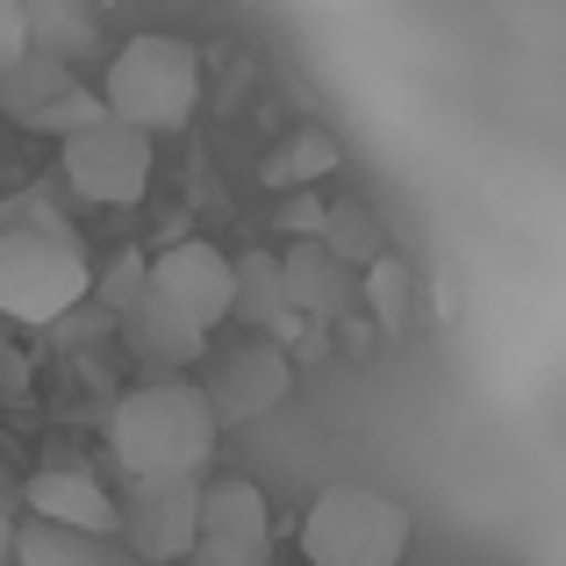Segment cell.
Wrapping results in <instances>:
<instances>
[{
    "label": "cell",
    "mask_w": 566,
    "mask_h": 566,
    "mask_svg": "<svg viewBox=\"0 0 566 566\" xmlns=\"http://www.w3.org/2000/svg\"><path fill=\"white\" fill-rule=\"evenodd\" d=\"M101 108L137 123L144 137H172V129L193 123L201 108V57H193L187 36H166V29H144L101 72Z\"/></svg>",
    "instance_id": "7a4b0ae2"
},
{
    "label": "cell",
    "mask_w": 566,
    "mask_h": 566,
    "mask_svg": "<svg viewBox=\"0 0 566 566\" xmlns=\"http://www.w3.org/2000/svg\"><path fill=\"white\" fill-rule=\"evenodd\" d=\"M115 510H123V531L144 559H187L201 538V473H151Z\"/></svg>",
    "instance_id": "ba28073f"
},
{
    "label": "cell",
    "mask_w": 566,
    "mask_h": 566,
    "mask_svg": "<svg viewBox=\"0 0 566 566\" xmlns=\"http://www.w3.org/2000/svg\"><path fill=\"white\" fill-rule=\"evenodd\" d=\"M57 144H65V180H72L80 201H94V208L144 201V187H151V144L158 137H144L137 123H123V115L101 108L94 123L65 129Z\"/></svg>",
    "instance_id": "5b68a950"
},
{
    "label": "cell",
    "mask_w": 566,
    "mask_h": 566,
    "mask_svg": "<svg viewBox=\"0 0 566 566\" xmlns=\"http://www.w3.org/2000/svg\"><path fill=\"white\" fill-rule=\"evenodd\" d=\"M8 553H14V516L0 510V566H8Z\"/></svg>",
    "instance_id": "cb8c5ba5"
},
{
    "label": "cell",
    "mask_w": 566,
    "mask_h": 566,
    "mask_svg": "<svg viewBox=\"0 0 566 566\" xmlns=\"http://www.w3.org/2000/svg\"><path fill=\"white\" fill-rule=\"evenodd\" d=\"M94 8H115V0H94Z\"/></svg>",
    "instance_id": "d4e9b609"
},
{
    "label": "cell",
    "mask_w": 566,
    "mask_h": 566,
    "mask_svg": "<svg viewBox=\"0 0 566 566\" xmlns=\"http://www.w3.org/2000/svg\"><path fill=\"white\" fill-rule=\"evenodd\" d=\"M22 51H29V14H22V0H0V72Z\"/></svg>",
    "instance_id": "7402d4cb"
},
{
    "label": "cell",
    "mask_w": 566,
    "mask_h": 566,
    "mask_svg": "<svg viewBox=\"0 0 566 566\" xmlns=\"http://www.w3.org/2000/svg\"><path fill=\"white\" fill-rule=\"evenodd\" d=\"M86 294H101V316H123V308L144 294V251H129V244L108 251V265L86 280Z\"/></svg>",
    "instance_id": "d6986e66"
},
{
    "label": "cell",
    "mask_w": 566,
    "mask_h": 566,
    "mask_svg": "<svg viewBox=\"0 0 566 566\" xmlns=\"http://www.w3.org/2000/svg\"><path fill=\"white\" fill-rule=\"evenodd\" d=\"M359 302L374 308L387 331H409V302H416V273H409V259H395V251L366 259V265H359Z\"/></svg>",
    "instance_id": "2e32d148"
},
{
    "label": "cell",
    "mask_w": 566,
    "mask_h": 566,
    "mask_svg": "<svg viewBox=\"0 0 566 566\" xmlns=\"http://www.w3.org/2000/svg\"><path fill=\"white\" fill-rule=\"evenodd\" d=\"M201 538L273 553V502H265L244 473H216V481L201 473Z\"/></svg>",
    "instance_id": "4fadbf2b"
},
{
    "label": "cell",
    "mask_w": 566,
    "mask_h": 566,
    "mask_svg": "<svg viewBox=\"0 0 566 566\" xmlns=\"http://www.w3.org/2000/svg\"><path fill=\"white\" fill-rule=\"evenodd\" d=\"M287 230H294V237H316V230H323L316 193H294V201H287Z\"/></svg>",
    "instance_id": "603a6c76"
},
{
    "label": "cell",
    "mask_w": 566,
    "mask_h": 566,
    "mask_svg": "<svg viewBox=\"0 0 566 566\" xmlns=\"http://www.w3.org/2000/svg\"><path fill=\"white\" fill-rule=\"evenodd\" d=\"M323 244L337 251V259L352 265V273H359L366 259H380L387 251V237H380V222H374V208H359V201H345V208H331V216H323Z\"/></svg>",
    "instance_id": "ac0fdd59"
},
{
    "label": "cell",
    "mask_w": 566,
    "mask_h": 566,
    "mask_svg": "<svg viewBox=\"0 0 566 566\" xmlns=\"http://www.w3.org/2000/svg\"><path fill=\"white\" fill-rule=\"evenodd\" d=\"M187 566H273V553H251V545H208V538H193Z\"/></svg>",
    "instance_id": "44dd1931"
},
{
    "label": "cell",
    "mask_w": 566,
    "mask_h": 566,
    "mask_svg": "<svg viewBox=\"0 0 566 566\" xmlns=\"http://www.w3.org/2000/svg\"><path fill=\"white\" fill-rule=\"evenodd\" d=\"M280 294H287V308H302V316H345V308L359 302V273H352L323 237H294V244L280 251Z\"/></svg>",
    "instance_id": "30bf717a"
},
{
    "label": "cell",
    "mask_w": 566,
    "mask_h": 566,
    "mask_svg": "<svg viewBox=\"0 0 566 566\" xmlns=\"http://www.w3.org/2000/svg\"><path fill=\"white\" fill-rule=\"evenodd\" d=\"M337 166V144L323 137V129H308V137H294L287 151L265 166V187H302V180H316V172H331Z\"/></svg>",
    "instance_id": "ffe728a7"
},
{
    "label": "cell",
    "mask_w": 566,
    "mask_h": 566,
    "mask_svg": "<svg viewBox=\"0 0 566 566\" xmlns=\"http://www.w3.org/2000/svg\"><path fill=\"white\" fill-rule=\"evenodd\" d=\"M230 265H237V308H230V316L273 331L280 308H287V294H280V259H273V251H244V259H230Z\"/></svg>",
    "instance_id": "e0dca14e"
},
{
    "label": "cell",
    "mask_w": 566,
    "mask_h": 566,
    "mask_svg": "<svg viewBox=\"0 0 566 566\" xmlns=\"http://www.w3.org/2000/svg\"><path fill=\"white\" fill-rule=\"evenodd\" d=\"M0 115L22 129H43V137H65V129L94 123L101 115V86H80V65L36 51L29 43L8 72H0Z\"/></svg>",
    "instance_id": "8992f818"
},
{
    "label": "cell",
    "mask_w": 566,
    "mask_h": 566,
    "mask_svg": "<svg viewBox=\"0 0 566 566\" xmlns=\"http://www.w3.org/2000/svg\"><path fill=\"white\" fill-rule=\"evenodd\" d=\"M287 387H294L287 352H280L273 337H244V345L216 352V374L201 380V395H208V409H216V423H244V416H265Z\"/></svg>",
    "instance_id": "9c48e42d"
},
{
    "label": "cell",
    "mask_w": 566,
    "mask_h": 566,
    "mask_svg": "<svg viewBox=\"0 0 566 566\" xmlns=\"http://www.w3.org/2000/svg\"><path fill=\"white\" fill-rule=\"evenodd\" d=\"M108 444H115L129 481H151V473H208V459H216V409H208L201 380L158 374V380L129 387L115 401Z\"/></svg>",
    "instance_id": "6da1fadb"
},
{
    "label": "cell",
    "mask_w": 566,
    "mask_h": 566,
    "mask_svg": "<svg viewBox=\"0 0 566 566\" xmlns=\"http://www.w3.org/2000/svg\"><path fill=\"white\" fill-rule=\"evenodd\" d=\"M144 287L216 337L237 308V265H230V251H216L208 237H180V244H166L158 259H144Z\"/></svg>",
    "instance_id": "52a82bcc"
},
{
    "label": "cell",
    "mask_w": 566,
    "mask_h": 566,
    "mask_svg": "<svg viewBox=\"0 0 566 566\" xmlns=\"http://www.w3.org/2000/svg\"><path fill=\"white\" fill-rule=\"evenodd\" d=\"M22 502H29V516H43V524H72V531H86V538H108V531H123L115 495L94 481V473H72V467L36 473V481L22 488Z\"/></svg>",
    "instance_id": "7c38bea8"
},
{
    "label": "cell",
    "mask_w": 566,
    "mask_h": 566,
    "mask_svg": "<svg viewBox=\"0 0 566 566\" xmlns=\"http://www.w3.org/2000/svg\"><path fill=\"white\" fill-rule=\"evenodd\" d=\"M86 265L80 237L57 222H14L0 230V316L14 323H65L86 302Z\"/></svg>",
    "instance_id": "277c9868"
},
{
    "label": "cell",
    "mask_w": 566,
    "mask_h": 566,
    "mask_svg": "<svg viewBox=\"0 0 566 566\" xmlns=\"http://www.w3.org/2000/svg\"><path fill=\"white\" fill-rule=\"evenodd\" d=\"M94 559H101V538H86V531H72V524H43V516L14 524L8 566H94Z\"/></svg>",
    "instance_id": "9a60e30c"
},
{
    "label": "cell",
    "mask_w": 566,
    "mask_h": 566,
    "mask_svg": "<svg viewBox=\"0 0 566 566\" xmlns=\"http://www.w3.org/2000/svg\"><path fill=\"white\" fill-rule=\"evenodd\" d=\"M115 323H123L129 352H137V359H151L158 374H187V366H201V359H208V331H201V323H187L172 302H158L151 287H144Z\"/></svg>",
    "instance_id": "8fae6325"
},
{
    "label": "cell",
    "mask_w": 566,
    "mask_h": 566,
    "mask_svg": "<svg viewBox=\"0 0 566 566\" xmlns=\"http://www.w3.org/2000/svg\"><path fill=\"white\" fill-rule=\"evenodd\" d=\"M409 510L387 488L331 481L302 516V559L308 566H401L409 559Z\"/></svg>",
    "instance_id": "3957f363"
},
{
    "label": "cell",
    "mask_w": 566,
    "mask_h": 566,
    "mask_svg": "<svg viewBox=\"0 0 566 566\" xmlns=\"http://www.w3.org/2000/svg\"><path fill=\"white\" fill-rule=\"evenodd\" d=\"M29 14V43L51 57H65V65H86V57H101V8L94 0H22Z\"/></svg>",
    "instance_id": "5bb4252c"
}]
</instances>
